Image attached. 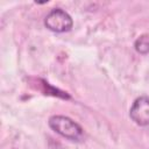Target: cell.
Wrapping results in <instances>:
<instances>
[{
	"instance_id": "1",
	"label": "cell",
	"mask_w": 149,
	"mask_h": 149,
	"mask_svg": "<svg viewBox=\"0 0 149 149\" xmlns=\"http://www.w3.org/2000/svg\"><path fill=\"white\" fill-rule=\"evenodd\" d=\"M49 127L57 134L71 141L79 142L84 137L83 128L70 118H66L63 115L51 116L49 119Z\"/></svg>"
},
{
	"instance_id": "2",
	"label": "cell",
	"mask_w": 149,
	"mask_h": 149,
	"mask_svg": "<svg viewBox=\"0 0 149 149\" xmlns=\"http://www.w3.org/2000/svg\"><path fill=\"white\" fill-rule=\"evenodd\" d=\"M44 24L51 31L64 33L69 31L72 28V19L62 8H54L47 14Z\"/></svg>"
},
{
	"instance_id": "3",
	"label": "cell",
	"mask_w": 149,
	"mask_h": 149,
	"mask_svg": "<svg viewBox=\"0 0 149 149\" xmlns=\"http://www.w3.org/2000/svg\"><path fill=\"white\" fill-rule=\"evenodd\" d=\"M130 119L139 126H148L149 125V98L140 97L137 98L130 109H129Z\"/></svg>"
},
{
	"instance_id": "4",
	"label": "cell",
	"mask_w": 149,
	"mask_h": 149,
	"mask_svg": "<svg viewBox=\"0 0 149 149\" xmlns=\"http://www.w3.org/2000/svg\"><path fill=\"white\" fill-rule=\"evenodd\" d=\"M135 50L142 55H146L149 52V34H143L139 36L134 43Z\"/></svg>"
}]
</instances>
